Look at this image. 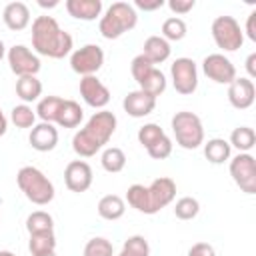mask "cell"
<instances>
[{
  "label": "cell",
  "mask_w": 256,
  "mask_h": 256,
  "mask_svg": "<svg viewBox=\"0 0 256 256\" xmlns=\"http://www.w3.org/2000/svg\"><path fill=\"white\" fill-rule=\"evenodd\" d=\"M176 144L184 150H196L204 144V126L198 114L188 112V110H180L172 116L170 120Z\"/></svg>",
  "instance_id": "obj_5"
},
{
  "label": "cell",
  "mask_w": 256,
  "mask_h": 256,
  "mask_svg": "<svg viewBox=\"0 0 256 256\" xmlns=\"http://www.w3.org/2000/svg\"><path fill=\"white\" fill-rule=\"evenodd\" d=\"M202 72L216 84H230L236 78V66L230 58H226L220 52L208 54L202 60Z\"/></svg>",
  "instance_id": "obj_11"
},
{
  "label": "cell",
  "mask_w": 256,
  "mask_h": 256,
  "mask_svg": "<svg viewBox=\"0 0 256 256\" xmlns=\"http://www.w3.org/2000/svg\"><path fill=\"white\" fill-rule=\"evenodd\" d=\"M246 72H248V80L256 78V52H250L246 58Z\"/></svg>",
  "instance_id": "obj_44"
},
{
  "label": "cell",
  "mask_w": 256,
  "mask_h": 256,
  "mask_svg": "<svg viewBox=\"0 0 256 256\" xmlns=\"http://www.w3.org/2000/svg\"><path fill=\"white\" fill-rule=\"evenodd\" d=\"M66 12L84 22H92L102 16V0H66Z\"/></svg>",
  "instance_id": "obj_19"
},
{
  "label": "cell",
  "mask_w": 256,
  "mask_h": 256,
  "mask_svg": "<svg viewBox=\"0 0 256 256\" xmlns=\"http://www.w3.org/2000/svg\"><path fill=\"white\" fill-rule=\"evenodd\" d=\"M26 230H28V234L54 230V218L48 212H44V210H34L26 218Z\"/></svg>",
  "instance_id": "obj_32"
},
{
  "label": "cell",
  "mask_w": 256,
  "mask_h": 256,
  "mask_svg": "<svg viewBox=\"0 0 256 256\" xmlns=\"http://www.w3.org/2000/svg\"><path fill=\"white\" fill-rule=\"evenodd\" d=\"M166 42H180L186 36V22L180 16H170L162 22V34Z\"/></svg>",
  "instance_id": "obj_31"
},
{
  "label": "cell",
  "mask_w": 256,
  "mask_h": 256,
  "mask_svg": "<svg viewBox=\"0 0 256 256\" xmlns=\"http://www.w3.org/2000/svg\"><path fill=\"white\" fill-rule=\"evenodd\" d=\"M166 86H168L166 76H164V72H162L160 68H156V66L138 82V90L146 92V94L152 96V98H158L160 94H164Z\"/></svg>",
  "instance_id": "obj_26"
},
{
  "label": "cell",
  "mask_w": 256,
  "mask_h": 256,
  "mask_svg": "<svg viewBox=\"0 0 256 256\" xmlns=\"http://www.w3.org/2000/svg\"><path fill=\"white\" fill-rule=\"evenodd\" d=\"M2 20L6 24V28L20 32L30 24V8L28 4L16 0V2H8L2 10Z\"/></svg>",
  "instance_id": "obj_18"
},
{
  "label": "cell",
  "mask_w": 256,
  "mask_h": 256,
  "mask_svg": "<svg viewBox=\"0 0 256 256\" xmlns=\"http://www.w3.org/2000/svg\"><path fill=\"white\" fill-rule=\"evenodd\" d=\"M6 130H8V118H6V114H4L2 108H0V136H4Z\"/></svg>",
  "instance_id": "obj_45"
},
{
  "label": "cell",
  "mask_w": 256,
  "mask_h": 256,
  "mask_svg": "<svg viewBox=\"0 0 256 256\" xmlns=\"http://www.w3.org/2000/svg\"><path fill=\"white\" fill-rule=\"evenodd\" d=\"M170 52H172V48H170V42H166L162 36H148L146 40H144V46H142V56L150 62V64H162V62H166L168 58H170Z\"/></svg>",
  "instance_id": "obj_20"
},
{
  "label": "cell",
  "mask_w": 256,
  "mask_h": 256,
  "mask_svg": "<svg viewBox=\"0 0 256 256\" xmlns=\"http://www.w3.org/2000/svg\"><path fill=\"white\" fill-rule=\"evenodd\" d=\"M94 174L86 160H72L64 168V184L70 192L82 194L92 186Z\"/></svg>",
  "instance_id": "obj_12"
},
{
  "label": "cell",
  "mask_w": 256,
  "mask_h": 256,
  "mask_svg": "<svg viewBox=\"0 0 256 256\" xmlns=\"http://www.w3.org/2000/svg\"><path fill=\"white\" fill-rule=\"evenodd\" d=\"M122 250H126L128 254L132 256H150V244L144 236L140 234H134V236H128L122 244Z\"/></svg>",
  "instance_id": "obj_37"
},
{
  "label": "cell",
  "mask_w": 256,
  "mask_h": 256,
  "mask_svg": "<svg viewBox=\"0 0 256 256\" xmlns=\"http://www.w3.org/2000/svg\"><path fill=\"white\" fill-rule=\"evenodd\" d=\"M82 120H84L82 106L76 100H64L60 110H58V116H56L54 124H58L62 128H76V126H80Z\"/></svg>",
  "instance_id": "obj_22"
},
{
  "label": "cell",
  "mask_w": 256,
  "mask_h": 256,
  "mask_svg": "<svg viewBox=\"0 0 256 256\" xmlns=\"http://www.w3.org/2000/svg\"><path fill=\"white\" fill-rule=\"evenodd\" d=\"M6 58H8V66L10 70L22 78V76H36L42 68L40 64V58L36 52H32L28 46L24 44H14L8 48L6 52Z\"/></svg>",
  "instance_id": "obj_10"
},
{
  "label": "cell",
  "mask_w": 256,
  "mask_h": 256,
  "mask_svg": "<svg viewBox=\"0 0 256 256\" xmlns=\"http://www.w3.org/2000/svg\"><path fill=\"white\" fill-rule=\"evenodd\" d=\"M96 210H98V216H100V218L114 222V220H120V218L124 216V212H126V202H124V198L118 196V194H106V196H102V198L98 200Z\"/></svg>",
  "instance_id": "obj_21"
},
{
  "label": "cell",
  "mask_w": 256,
  "mask_h": 256,
  "mask_svg": "<svg viewBox=\"0 0 256 256\" xmlns=\"http://www.w3.org/2000/svg\"><path fill=\"white\" fill-rule=\"evenodd\" d=\"M118 126L116 114L110 110H98L94 112L88 122L84 124V128H80L74 136H72V150L80 156V158H92L96 156L114 136Z\"/></svg>",
  "instance_id": "obj_1"
},
{
  "label": "cell",
  "mask_w": 256,
  "mask_h": 256,
  "mask_svg": "<svg viewBox=\"0 0 256 256\" xmlns=\"http://www.w3.org/2000/svg\"><path fill=\"white\" fill-rule=\"evenodd\" d=\"M210 32H212L216 46L224 52H236L244 44V32L234 16H228V14L216 16L212 20Z\"/></svg>",
  "instance_id": "obj_6"
},
{
  "label": "cell",
  "mask_w": 256,
  "mask_h": 256,
  "mask_svg": "<svg viewBox=\"0 0 256 256\" xmlns=\"http://www.w3.org/2000/svg\"><path fill=\"white\" fill-rule=\"evenodd\" d=\"M228 144L234 146L238 152H250L256 144V132L250 126H238L232 130Z\"/></svg>",
  "instance_id": "obj_30"
},
{
  "label": "cell",
  "mask_w": 256,
  "mask_h": 256,
  "mask_svg": "<svg viewBox=\"0 0 256 256\" xmlns=\"http://www.w3.org/2000/svg\"><path fill=\"white\" fill-rule=\"evenodd\" d=\"M38 6H42V8H54V6H58V0H52V2H44V0H38Z\"/></svg>",
  "instance_id": "obj_46"
},
{
  "label": "cell",
  "mask_w": 256,
  "mask_h": 256,
  "mask_svg": "<svg viewBox=\"0 0 256 256\" xmlns=\"http://www.w3.org/2000/svg\"><path fill=\"white\" fill-rule=\"evenodd\" d=\"M126 202L134 210H138L142 214H148V216L154 214L152 202H150V194H148V186H144V184H132V186H128V190H126Z\"/></svg>",
  "instance_id": "obj_23"
},
{
  "label": "cell",
  "mask_w": 256,
  "mask_h": 256,
  "mask_svg": "<svg viewBox=\"0 0 256 256\" xmlns=\"http://www.w3.org/2000/svg\"><path fill=\"white\" fill-rule=\"evenodd\" d=\"M198 212H200V202L192 196H182L174 204V216L178 220H192L198 216Z\"/></svg>",
  "instance_id": "obj_34"
},
{
  "label": "cell",
  "mask_w": 256,
  "mask_h": 256,
  "mask_svg": "<svg viewBox=\"0 0 256 256\" xmlns=\"http://www.w3.org/2000/svg\"><path fill=\"white\" fill-rule=\"evenodd\" d=\"M242 32H246L248 40L256 42V10H252V12L248 14V18H246V28H244Z\"/></svg>",
  "instance_id": "obj_43"
},
{
  "label": "cell",
  "mask_w": 256,
  "mask_h": 256,
  "mask_svg": "<svg viewBox=\"0 0 256 256\" xmlns=\"http://www.w3.org/2000/svg\"><path fill=\"white\" fill-rule=\"evenodd\" d=\"M148 194H150V202H152V210L154 214L160 212L162 208H166L174 198H176V182L168 176H160L154 178L148 186Z\"/></svg>",
  "instance_id": "obj_15"
},
{
  "label": "cell",
  "mask_w": 256,
  "mask_h": 256,
  "mask_svg": "<svg viewBox=\"0 0 256 256\" xmlns=\"http://www.w3.org/2000/svg\"><path fill=\"white\" fill-rule=\"evenodd\" d=\"M6 56V46H4V42H2V38H0V60Z\"/></svg>",
  "instance_id": "obj_47"
},
{
  "label": "cell",
  "mask_w": 256,
  "mask_h": 256,
  "mask_svg": "<svg viewBox=\"0 0 256 256\" xmlns=\"http://www.w3.org/2000/svg\"><path fill=\"white\" fill-rule=\"evenodd\" d=\"M230 176L234 184L246 192V194H256V160L250 152H238L234 158H230Z\"/></svg>",
  "instance_id": "obj_7"
},
{
  "label": "cell",
  "mask_w": 256,
  "mask_h": 256,
  "mask_svg": "<svg viewBox=\"0 0 256 256\" xmlns=\"http://www.w3.org/2000/svg\"><path fill=\"white\" fill-rule=\"evenodd\" d=\"M28 142L36 152H50L58 144V128L50 122H38L30 128Z\"/></svg>",
  "instance_id": "obj_16"
},
{
  "label": "cell",
  "mask_w": 256,
  "mask_h": 256,
  "mask_svg": "<svg viewBox=\"0 0 256 256\" xmlns=\"http://www.w3.org/2000/svg\"><path fill=\"white\" fill-rule=\"evenodd\" d=\"M172 140L168 138V136H162L156 144H152L146 152H148V156L150 158H154V160H164V158H168L170 154H172Z\"/></svg>",
  "instance_id": "obj_38"
},
{
  "label": "cell",
  "mask_w": 256,
  "mask_h": 256,
  "mask_svg": "<svg viewBox=\"0 0 256 256\" xmlns=\"http://www.w3.org/2000/svg\"><path fill=\"white\" fill-rule=\"evenodd\" d=\"M132 6L138 10H144V12H154L164 6V0H134Z\"/></svg>",
  "instance_id": "obj_42"
},
{
  "label": "cell",
  "mask_w": 256,
  "mask_h": 256,
  "mask_svg": "<svg viewBox=\"0 0 256 256\" xmlns=\"http://www.w3.org/2000/svg\"><path fill=\"white\" fill-rule=\"evenodd\" d=\"M100 164H102V168H104L106 172L118 174V172H122L124 166H126V154H124V150L118 148V146H108V148H104L102 154H100Z\"/></svg>",
  "instance_id": "obj_28"
},
{
  "label": "cell",
  "mask_w": 256,
  "mask_h": 256,
  "mask_svg": "<svg viewBox=\"0 0 256 256\" xmlns=\"http://www.w3.org/2000/svg\"><path fill=\"white\" fill-rule=\"evenodd\" d=\"M28 250H30L32 256H44V254L56 252V236H54V230L30 234Z\"/></svg>",
  "instance_id": "obj_27"
},
{
  "label": "cell",
  "mask_w": 256,
  "mask_h": 256,
  "mask_svg": "<svg viewBox=\"0 0 256 256\" xmlns=\"http://www.w3.org/2000/svg\"><path fill=\"white\" fill-rule=\"evenodd\" d=\"M80 96L82 100L96 110H104L110 102V90L106 84H102V80H98V76H82L80 78Z\"/></svg>",
  "instance_id": "obj_13"
},
{
  "label": "cell",
  "mask_w": 256,
  "mask_h": 256,
  "mask_svg": "<svg viewBox=\"0 0 256 256\" xmlns=\"http://www.w3.org/2000/svg\"><path fill=\"white\" fill-rule=\"evenodd\" d=\"M162 136H166V132L158 126V124H154V122H148V124H144L142 128H138V142L148 150L152 144H156Z\"/></svg>",
  "instance_id": "obj_36"
},
{
  "label": "cell",
  "mask_w": 256,
  "mask_h": 256,
  "mask_svg": "<svg viewBox=\"0 0 256 256\" xmlns=\"http://www.w3.org/2000/svg\"><path fill=\"white\" fill-rule=\"evenodd\" d=\"M138 24V12L128 2H112L106 12L100 16L98 32L106 40H116L122 34L130 32Z\"/></svg>",
  "instance_id": "obj_3"
},
{
  "label": "cell",
  "mask_w": 256,
  "mask_h": 256,
  "mask_svg": "<svg viewBox=\"0 0 256 256\" xmlns=\"http://www.w3.org/2000/svg\"><path fill=\"white\" fill-rule=\"evenodd\" d=\"M196 6V0H168V8L174 14H188Z\"/></svg>",
  "instance_id": "obj_40"
},
{
  "label": "cell",
  "mask_w": 256,
  "mask_h": 256,
  "mask_svg": "<svg viewBox=\"0 0 256 256\" xmlns=\"http://www.w3.org/2000/svg\"><path fill=\"white\" fill-rule=\"evenodd\" d=\"M10 120L16 128H32L36 124V110L30 104H16L10 110Z\"/></svg>",
  "instance_id": "obj_33"
},
{
  "label": "cell",
  "mask_w": 256,
  "mask_h": 256,
  "mask_svg": "<svg viewBox=\"0 0 256 256\" xmlns=\"http://www.w3.org/2000/svg\"><path fill=\"white\" fill-rule=\"evenodd\" d=\"M122 108H124V112H126L128 116H132V118H144V116H148V114L154 112V108H156V98L148 96V94L142 92V90H132V92H128V94L124 96Z\"/></svg>",
  "instance_id": "obj_17"
},
{
  "label": "cell",
  "mask_w": 256,
  "mask_h": 256,
  "mask_svg": "<svg viewBox=\"0 0 256 256\" xmlns=\"http://www.w3.org/2000/svg\"><path fill=\"white\" fill-rule=\"evenodd\" d=\"M44 256H56V252H50V254H44Z\"/></svg>",
  "instance_id": "obj_50"
},
{
  "label": "cell",
  "mask_w": 256,
  "mask_h": 256,
  "mask_svg": "<svg viewBox=\"0 0 256 256\" xmlns=\"http://www.w3.org/2000/svg\"><path fill=\"white\" fill-rule=\"evenodd\" d=\"M256 100V86L252 80H248L246 76H236L230 84H228V102L236 108V110H246L254 104Z\"/></svg>",
  "instance_id": "obj_14"
},
{
  "label": "cell",
  "mask_w": 256,
  "mask_h": 256,
  "mask_svg": "<svg viewBox=\"0 0 256 256\" xmlns=\"http://www.w3.org/2000/svg\"><path fill=\"white\" fill-rule=\"evenodd\" d=\"M170 78H172V86L178 94L182 96H190L196 92L198 88V68L196 62L192 58H176L170 64Z\"/></svg>",
  "instance_id": "obj_8"
},
{
  "label": "cell",
  "mask_w": 256,
  "mask_h": 256,
  "mask_svg": "<svg viewBox=\"0 0 256 256\" xmlns=\"http://www.w3.org/2000/svg\"><path fill=\"white\" fill-rule=\"evenodd\" d=\"M84 256H116V254H114V246L108 238L96 236V238H90L86 242Z\"/></svg>",
  "instance_id": "obj_35"
},
{
  "label": "cell",
  "mask_w": 256,
  "mask_h": 256,
  "mask_svg": "<svg viewBox=\"0 0 256 256\" xmlns=\"http://www.w3.org/2000/svg\"><path fill=\"white\" fill-rule=\"evenodd\" d=\"M32 48L40 56L60 60L72 54L74 40L66 30L60 28L54 16L44 14V16H36L32 22Z\"/></svg>",
  "instance_id": "obj_2"
},
{
  "label": "cell",
  "mask_w": 256,
  "mask_h": 256,
  "mask_svg": "<svg viewBox=\"0 0 256 256\" xmlns=\"http://www.w3.org/2000/svg\"><path fill=\"white\" fill-rule=\"evenodd\" d=\"M116 256H132V254H128L126 250H120V254H116Z\"/></svg>",
  "instance_id": "obj_49"
},
{
  "label": "cell",
  "mask_w": 256,
  "mask_h": 256,
  "mask_svg": "<svg viewBox=\"0 0 256 256\" xmlns=\"http://www.w3.org/2000/svg\"><path fill=\"white\" fill-rule=\"evenodd\" d=\"M104 66V50L98 44H84L70 54V68L80 76H96Z\"/></svg>",
  "instance_id": "obj_9"
},
{
  "label": "cell",
  "mask_w": 256,
  "mask_h": 256,
  "mask_svg": "<svg viewBox=\"0 0 256 256\" xmlns=\"http://www.w3.org/2000/svg\"><path fill=\"white\" fill-rule=\"evenodd\" d=\"M154 68V64H150L142 54H138V56H134L132 58V62H130V74H132V78L136 80V84L150 72Z\"/></svg>",
  "instance_id": "obj_39"
},
{
  "label": "cell",
  "mask_w": 256,
  "mask_h": 256,
  "mask_svg": "<svg viewBox=\"0 0 256 256\" xmlns=\"http://www.w3.org/2000/svg\"><path fill=\"white\" fill-rule=\"evenodd\" d=\"M230 154L232 146L224 138H210L208 142H204V156L210 164H224L230 160Z\"/></svg>",
  "instance_id": "obj_25"
},
{
  "label": "cell",
  "mask_w": 256,
  "mask_h": 256,
  "mask_svg": "<svg viewBox=\"0 0 256 256\" xmlns=\"http://www.w3.org/2000/svg\"><path fill=\"white\" fill-rule=\"evenodd\" d=\"M188 256H216V250L212 244L208 242H196L190 250H188Z\"/></svg>",
  "instance_id": "obj_41"
},
{
  "label": "cell",
  "mask_w": 256,
  "mask_h": 256,
  "mask_svg": "<svg viewBox=\"0 0 256 256\" xmlns=\"http://www.w3.org/2000/svg\"><path fill=\"white\" fill-rule=\"evenodd\" d=\"M62 102H64V98H60V96H44V98H40L38 106H36V116L40 118V122L54 124Z\"/></svg>",
  "instance_id": "obj_29"
},
{
  "label": "cell",
  "mask_w": 256,
  "mask_h": 256,
  "mask_svg": "<svg viewBox=\"0 0 256 256\" xmlns=\"http://www.w3.org/2000/svg\"><path fill=\"white\" fill-rule=\"evenodd\" d=\"M16 184L20 192L36 206H46L54 200V184L36 166H22L16 174Z\"/></svg>",
  "instance_id": "obj_4"
},
{
  "label": "cell",
  "mask_w": 256,
  "mask_h": 256,
  "mask_svg": "<svg viewBox=\"0 0 256 256\" xmlns=\"http://www.w3.org/2000/svg\"><path fill=\"white\" fill-rule=\"evenodd\" d=\"M16 96L22 100V104L36 102L42 96V82L38 76H22L16 80Z\"/></svg>",
  "instance_id": "obj_24"
},
{
  "label": "cell",
  "mask_w": 256,
  "mask_h": 256,
  "mask_svg": "<svg viewBox=\"0 0 256 256\" xmlns=\"http://www.w3.org/2000/svg\"><path fill=\"white\" fill-rule=\"evenodd\" d=\"M0 256H16V254L10 252V250H0Z\"/></svg>",
  "instance_id": "obj_48"
}]
</instances>
